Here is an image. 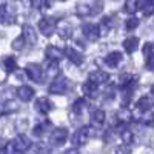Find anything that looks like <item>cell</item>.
<instances>
[{
  "label": "cell",
  "instance_id": "cell-5",
  "mask_svg": "<svg viewBox=\"0 0 154 154\" xmlns=\"http://www.w3.org/2000/svg\"><path fill=\"white\" fill-rule=\"evenodd\" d=\"M68 139V130L66 128H56L51 134V143L56 146H62Z\"/></svg>",
  "mask_w": 154,
  "mask_h": 154
},
{
  "label": "cell",
  "instance_id": "cell-15",
  "mask_svg": "<svg viewBox=\"0 0 154 154\" xmlns=\"http://www.w3.org/2000/svg\"><path fill=\"white\" fill-rule=\"evenodd\" d=\"M152 106V100L149 96H143V97H140V100L137 102V111H142L143 112H148Z\"/></svg>",
  "mask_w": 154,
  "mask_h": 154
},
{
  "label": "cell",
  "instance_id": "cell-37",
  "mask_svg": "<svg viewBox=\"0 0 154 154\" xmlns=\"http://www.w3.org/2000/svg\"><path fill=\"white\" fill-rule=\"evenodd\" d=\"M57 71H59V69H57V65H56V63H51V65L46 68V72H45V74L49 75V77H56V75H57Z\"/></svg>",
  "mask_w": 154,
  "mask_h": 154
},
{
  "label": "cell",
  "instance_id": "cell-18",
  "mask_svg": "<svg viewBox=\"0 0 154 154\" xmlns=\"http://www.w3.org/2000/svg\"><path fill=\"white\" fill-rule=\"evenodd\" d=\"M143 56H145V60H146V66L151 69L152 68V43H145L143 46Z\"/></svg>",
  "mask_w": 154,
  "mask_h": 154
},
{
  "label": "cell",
  "instance_id": "cell-28",
  "mask_svg": "<svg viewBox=\"0 0 154 154\" xmlns=\"http://www.w3.org/2000/svg\"><path fill=\"white\" fill-rule=\"evenodd\" d=\"M19 109V105L14 100H6V103L3 105V112H14Z\"/></svg>",
  "mask_w": 154,
  "mask_h": 154
},
{
  "label": "cell",
  "instance_id": "cell-21",
  "mask_svg": "<svg viewBox=\"0 0 154 154\" xmlns=\"http://www.w3.org/2000/svg\"><path fill=\"white\" fill-rule=\"evenodd\" d=\"M139 8L142 9V14L143 16H151L152 12H154V3L151 2V0H145V2L142 3V5H139Z\"/></svg>",
  "mask_w": 154,
  "mask_h": 154
},
{
  "label": "cell",
  "instance_id": "cell-31",
  "mask_svg": "<svg viewBox=\"0 0 154 154\" xmlns=\"http://www.w3.org/2000/svg\"><path fill=\"white\" fill-rule=\"evenodd\" d=\"M25 46V40H23V37H17L14 38V42H12V49H16V51H22Z\"/></svg>",
  "mask_w": 154,
  "mask_h": 154
},
{
  "label": "cell",
  "instance_id": "cell-30",
  "mask_svg": "<svg viewBox=\"0 0 154 154\" xmlns=\"http://www.w3.org/2000/svg\"><path fill=\"white\" fill-rule=\"evenodd\" d=\"M31 6L34 9L43 11L45 8H48V2H46V0H31Z\"/></svg>",
  "mask_w": 154,
  "mask_h": 154
},
{
  "label": "cell",
  "instance_id": "cell-32",
  "mask_svg": "<svg viewBox=\"0 0 154 154\" xmlns=\"http://www.w3.org/2000/svg\"><path fill=\"white\" fill-rule=\"evenodd\" d=\"M77 12H79L80 16H89V5L86 3H80V5H77Z\"/></svg>",
  "mask_w": 154,
  "mask_h": 154
},
{
  "label": "cell",
  "instance_id": "cell-40",
  "mask_svg": "<svg viewBox=\"0 0 154 154\" xmlns=\"http://www.w3.org/2000/svg\"><path fill=\"white\" fill-rule=\"evenodd\" d=\"M5 3H6V0H0V6H3Z\"/></svg>",
  "mask_w": 154,
  "mask_h": 154
},
{
  "label": "cell",
  "instance_id": "cell-20",
  "mask_svg": "<svg viewBox=\"0 0 154 154\" xmlns=\"http://www.w3.org/2000/svg\"><path fill=\"white\" fill-rule=\"evenodd\" d=\"M3 66H5L6 72H12V71H16V69H17V60H16V57H12V56L6 57V59L3 60Z\"/></svg>",
  "mask_w": 154,
  "mask_h": 154
},
{
  "label": "cell",
  "instance_id": "cell-38",
  "mask_svg": "<svg viewBox=\"0 0 154 154\" xmlns=\"http://www.w3.org/2000/svg\"><path fill=\"white\" fill-rule=\"evenodd\" d=\"M116 152H119V154H130V149H128V148H117Z\"/></svg>",
  "mask_w": 154,
  "mask_h": 154
},
{
  "label": "cell",
  "instance_id": "cell-6",
  "mask_svg": "<svg viewBox=\"0 0 154 154\" xmlns=\"http://www.w3.org/2000/svg\"><path fill=\"white\" fill-rule=\"evenodd\" d=\"M38 29L43 35H51L56 31V20L51 19V17H43L40 22H38Z\"/></svg>",
  "mask_w": 154,
  "mask_h": 154
},
{
  "label": "cell",
  "instance_id": "cell-3",
  "mask_svg": "<svg viewBox=\"0 0 154 154\" xmlns=\"http://www.w3.org/2000/svg\"><path fill=\"white\" fill-rule=\"evenodd\" d=\"M26 72L29 75V79L34 80L35 83H42L43 82V69L42 66L38 65V63H29V65L26 66Z\"/></svg>",
  "mask_w": 154,
  "mask_h": 154
},
{
  "label": "cell",
  "instance_id": "cell-17",
  "mask_svg": "<svg viewBox=\"0 0 154 154\" xmlns=\"http://www.w3.org/2000/svg\"><path fill=\"white\" fill-rule=\"evenodd\" d=\"M123 48L128 53H134V51L139 48V38L137 37H128L123 42Z\"/></svg>",
  "mask_w": 154,
  "mask_h": 154
},
{
  "label": "cell",
  "instance_id": "cell-29",
  "mask_svg": "<svg viewBox=\"0 0 154 154\" xmlns=\"http://www.w3.org/2000/svg\"><path fill=\"white\" fill-rule=\"evenodd\" d=\"M48 125H49V122H46V123H40V125L34 126V130H32L34 136H37V137L43 136V134H45V131H46V128H48Z\"/></svg>",
  "mask_w": 154,
  "mask_h": 154
},
{
  "label": "cell",
  "instance_id": "cell-34",
  "mask_svg": "<svg viewBox=\"0 0 154 154\" xmlns=\"http://www.w3.org/2000/svg\"><path fill=\"white\" fill-rule=\"evenodd\" d=\"M5 154H17L14 140H11V142H8V143L5 145Z\"/></svg>",
  "mask_w": 154,
  "mask_h": 154
},
{
  "label": "cell",
  "instance_id": "cell-16",
  "mask_svg": "<svg viewBox=\"0 0 154 154\" xmlns=\"http://www.w3.org/2000/svg\"><path fill=\"white\" fill-rule=\"evenodd\" d=\"M14 143H16V149H17V151H26V149L31 146L29 139H28L26 136H23V134H20V136L14 140Z\"/></svg>",
  "mask_w": 154,
  "mask_h": 154
},
{
  "label": "cell",
  "instance_id": "cell-1",
  "mask_svg": "<svg viewBox=\"0 0 154 154\" xmlns=\"http://www.w3.org/2000/svg\"><path fill=\"white\" fill-rule=\"evenodd\" d=\"M68 85H69V82H68L66 77L59 75L53 80V83L49 85V93L51 94H63V93H66Z\"/></svg>",
  "mask_w": 154,
  "mask_h": 154
},
{
  "label": "cell",
  "instance_id": "cell-14",
  "mask_svg": "<svg viewBox=\"0 0 154 154\" xmlns=\"http://www.w3.org/2000/svg\"><path fill=\"white\" fill-rule=\"evenodd\" d=\"M105 119H106V114L103 109H94L91 114V123L94 126H102L105 123Z\"/></svg>",
  "mask_w": 154,
  "mask_h": 154
},
{
  "label": "cell",
  "instance_id": "cell-11",
  "mask_svg": "<svg viewBox=\"0 0 154 154\" xmlns=\"http://www.w3.org/2000/svg\"><path fill=\"white\" fill-rule=\"evenodd\" d=\"M122 54L119 53V51H112V53H109L105 59V63L109 66V68H117L120 65V62H122Z\"/></svg>",
  "mask_w": 154,
  "mask_h": 154
},
{
  "label": "cell",
  "instance_id": "cell-25",
  "mask_svg": "<svg viewBox=\"0 0 154 154\" xmlns=\"http://www.w3.org/2000/svg\"><path fill=\"white\" fill-rule=\"evenodd\" d=\"M139 0H126L125 3V11L128 12V14H134V12L139 9Z\"/></svg>",
  "mask_w": 154,
  "mask_h": 154
},
{
  "label": "cell",
  "instance_id": "cell-7",
  "mask_svg": "<svg viewBox=\"0 0 154 154\" xmlns=\"http://www.w3.org/2000/svg\"><path fill=\"white\" fill-rule=\"evenodd\" d=\"M57 34L60 35V38H63V40H68L72 35V26L66 20H62L57 25Z\"/></svg>",
  "mask_w": 154,
  "mask_h": 154
},
{
  "label": "cell",
  "instance_id": "cell-26",
  "mask_svg": "<svg viewBox=\"0 0 154 154\" xmlns=\"http://www.w3.org/2000/svg\"><path fill=\"white\" fill-rule=\"evenodd\" d=\"M85 106H86L85 99H77V100L74 102V105H72V112H75V114H82L83 109H85Z\"/></svg>",
  "mask_w": 154,
  "mask_h": 154
},
{
  "label": "cell",
  "instance_id": "cell-41",
  "mask_svg": "<svg viewBox=\"0 0 154 154\" xmlns=\"http://www.w3.org/2000/svg\"><path fill=\"white\" fill-rule=\"evenodd\" d=\"M0 145H2V140H0Z\"/></svg>",
  "mask_w": 154,
  "mask_h": 154
},
{
  "label": "cell",
  "instance_id": "cell-9",
  "mask_svg": "<svg viewBox=\"0 0 154 154\" xmlns=\"http://www.w3.org/2000/svg\"><path fill=\"white\" fill-rule=\"evenodd\" d=\"M65 54H66V57L71 60V63H74V65H82V63H83V56H82V53L79 49H74L72 46H68L65 49Z\"/></svg>",
  "mask_w": 154,
  "mask_h": 154
},
{
  "label": "cell",
  "instance_id": "cell-33",
  "mask_svg": "<svg viewBox=\"0 0 154 154\" xmlns=\"http://www.w3.org/2000/svg\"><path fill=\"white\" fill-rule=\"evenodd\" d=\"M35 154H51V149H49V146L45 145V143H38V145L35 146Z\"/></svg>",
  "mask_w": 154,
  "mask_h": 154
},
{
  "label": "cell",
  "instance_id": "cell-39",
  "mask_svg": "<svg viewBox=\"0 0 154 154\" xmlns=\"http://www.w3.org/2000/svg\"><path fill=\"white\" fill-rule=\"evenodd\" d=\"M62 154H79V151H77V149H68V151L62 152Z\"/></svg>",
  "mask_w": 154,
  "mask_h": 154
},
{
  "label": "cell",
  "instance_id": "cell-8",
  "mask_svg": "<svg viewBox=\"0 0 154 154\" xmlns=\"http://www.w3.org/2000/svg\"><path fill=\"white\" fill-rule=\"evenodd\" d=\"M22 32H23V35H22L23 40L28 42L29 45H34L37 42V32H35V29L31 26V25H23Z\"/></svg>",
  "mask_w": 154,
  "mask_h": 154
},
{
  "label": "cell",
  "instance_id": "cell-36",
  "mask_svg": "<svg viewBox=\"0 0 154 154\" xmlns=\"http://www.w3.org/2000/svg\"><path fill=\"white\" fill-rule=\"evenodd\" d=\"M122 140H123V143H131L133 142V133L130 131V130H125L123 133H122Z\"/></svg>",
  "mask_w": 154,
  "mask_h": 154
},
{
  "label": "cell",
  "instance_id": "cell-23",
  "mask_svg": "<svg viewBox=\"0 0 154 154\" xmlns=\"http://www.w3.org/2000/svg\"><path fill=\"white\" fill-rule=\"evenodd\" d=\"M134 80H136V77H134L133 74L125 72V74H122V75H120V79H119V85H120V86H123V88H126V86H130Z\"/></svg>",
  "mask_w": 154,
  "mask_h": 154
},
{
  "label": "cell",
  "instance_id": "cell-2",
  "mask_svg": "<svg viewBox=\"0 0 154 154\" xmlns=\"http://www.w3.org/2000/svg\"><path fill=\"white\" fill-rule=\"evenodd\" d=\"M89 137H91V128L89 126H82L72 136V143L74 145H85L89 140Z\"/></svg>",
  "mask_w": 154,
  "mask_h": 154
},
{
  "label": "cell",
  "instance_id": "cell-12",
  "mask_svg": "<svg viewBox=\"0 0 154 154\" xmlns=\"http://www.w3.org/2000/svg\"><path fill=\"white\" fill-rule=\"evenodd\" d=\"M16 94H17V97H19L20 100L29 102V100L34 97V89L29 88V86H26V85H23V86H20L17 91H16Z\"/></svg>",
  "mask_w": 154,
  "mask_h": 154
},
{
  "label": "cell",
  "instance_id": "cell-4",
  "mask_svg": "<svg viewBox=\"0 0 154 154\" xmlns=\"http://www.w3.org/2000/svg\"><path fill=\"white\" fill-rule=\"evenodd\" d=\"M82 32L88 40L96 42L100 37V26H97V25H94V23H85L82 26Z\"/></svg>",
  "mask_w": 154,
  "mask_h": 154
},
{
  "label": "cell",
  "instance_id": "cell-19",
  "mask_svg": "<svg viewBox=\"0 0 154 154\" xmlns=\"http://www.w3.org/2000/svg\"><path fill=\"white\" fill-rule=\"evenodd\" d=\"M89 80L94 82L96 85L103 83V82H106V80H108V74H106V72H103V71H96V72H93V74H91Z\"/></svg>",
  "mask_w": 154,
  "mask_h": 154
},
{
  "label": "cell",
  "instance_id": "cell-10",
  "mask_svg": "<svg viewBox=\"0 0 154 154\" xmlns=\"http://www.w3.org/2000/svg\"><path fill=\"white\" fill-rule=\"evenodd\" d=\"M34 106H35V109H37L38 112H42V114H46V112H49L51 109H53V103H51L49 99H46V97L37 99Z\"/></svg>",
  "mask_w": 154,
  "mask_h": 154
},
{
  "label": "cell",
  "instance_id": "cell-27",
  "mask_svg": "<svg viewBox=\"0 0 154 154\" xmlns=\"http://www.w3.org/2000/svg\"><path fill=\"white\" fill-rule=\"evenodd\" d=\"M96 86H97V85H96L94 82L88 80L86 83H83V88H82V89H83V93H85L86 96H93V94L96 93Z\"/></svg>",
  "mask_w": 154,
  "mask_h": 154
},
{
  "label": "cell",
  "instance_id": "cell-22",
  "mask_svg": "<svg viewBox=\"0 0 154 154\" xmlns=\"http://www.w3.org/2000/svg\"><path fill=\"white\" fill-rule=\"evenodd\" d=\"M0 22H2L3 25H12L14 23V14L8 12L6 9H2L0 11Z\"/></svg>",
  "mask_w": 154,
  "mask_h": 154
},
{
  "label": "cell",
  "instance_id": "cell-24",
  "mask_svg": "<svg viewBox=\"0 0 154 154\" xmlns=\"http://www.w3.org/2000/svg\"><path fill=\"white\" fill-rule=\"evenodd\" d=\"M102 8H103V2L102 0H94L93 5H89V16H99L102 12Z\"/></svg>",
  "mask_w": 154,
  "mask_h": 154
},
{
  "label": "cell",
  "instance_id": "cell-13",
  "mask_svg": "<svg viewBox=\"0 0 154 154\" xmlns=\"http://www.w3.org/2000/svg\"><path fill=\"white\" fill-rule=\"evenodd\" d=\"M45 56H46V59H48V60L56 62V60H60V59L63 57V53H62V51H60L57 46L49 45V46L46 48V51H45Z\"/></svg>",
  "mask_w": 154,
  "mask_h": 154
},
{
  "label": "cell",
  "instance_id": "cell-35",
  "mask_svg": "<svg viewBox=\"0 0 154 154\" xmlns=\"http://www.w3.org/2000/svg\"><path fill=\"white\" fill-rule=\"evenodd\" d=\"M139 26V19L136 17H130L126 20V29H136Z\"/></svg>",
  "mask_w": 154,
  "mask_h": 154
}]
</instances>
